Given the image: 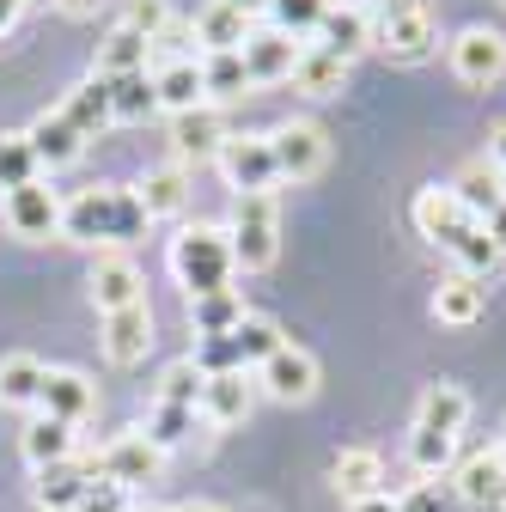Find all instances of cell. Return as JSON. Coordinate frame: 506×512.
I'll return each instance as SVG.
<instances>
[{
  "instance_id": "obj_25",
  "label": "cell",
  "mask_w": 506,
  "mask_h": 512,
  "mask_svg": "<svg viewBox=\"0 0 506 512\" xmlns=\"http://www.w3.org/2000/svg\"><path fill=\"white\" fill-rule=\"evenodd\" d=\"M153 98H159L165 116H183V110L208 104V92H202V55H183V61L153 68Z\"/></svg>"
},
{
  "instance_id": "obj_8",
  "label": "cell",
  "mask_w": 506,
  "mask_h": 512,
  "mask_svg": "<svg viewBox=\"0 0 506 512\" xmlns=\"http://www.w3.org/2000/svg\"><path fill=\"white\" fill-rule=\"evenodd\" d=\"M439 43V25L427 13V0H409V7H391L372 19V49H385L391 61H427Z\"/></svg>"
},
{
  "instance_id": "obj_42",
  "label": "cell",
  "mask_w": 506,
  "mask_h": 512,
  "mask_svg": "<svg viewBox=\"0 0 506 512\" xmlns=\"http://www.w3.org/2000/svg\"><path fill=\"white\" fill-rule=\"evenodd\" d=\"M141 433L159 445V452H171V445H183L189 433H196V409H183V403H153Z\"/></svg>"
},
{
  "instance_id": "obj_36",
  "label": "cell",
  "mask_w": 506,
  "mask_h": 512,
  "mask_svg": "<svg viewBox=\"0 0 506 512\" xmlns=\"http://www.w3.org/2000/svg\"><path fill=\"white\" fill-rule=\"evenodd\" d=\"M86 482H92V464H86V470H80V464L37 470V506H43V512H74L80 494H86Z\"/></svg>"
},
{
  "instance_id": "obj_54",
  "label": "cell",
  "mask_w": 506,
  "mask_h": 512,
  "mask_svg": "<svg viewBox=\"0 0 506 512\" xmlns=\"http://www.w3.org/2000/svg\"><path fill=\"white\" fill-rule=\"evenodd\" d=\"M135 512H171V506H135Z\"/></svg>"
},
{
  "instance_id": "obj_11",
  "label": "cell",
  "mask_w": 506,
  "mask_h": 512,
  "mask_svg": "<svg viewBox=\"0 0 506 512\" xmlns=\"http://www.w3.org/2000/svg\"><path fill=\"white\" fill-rule=\"evenodd\" d=\"M86 293H92L98 317L129 311V305H147V281H141V269H135V256H122V250H98V256H92Z\"/></svg>"
},
{
  "instance_id": "obj_50",
  "label": "cell",
  "mask_w": 506,
  "mask_h": 512,
  "mask_svg": "<svg viewBox=\"0 0 506 512\" xmlns=\"http://www.w3.org/2000/svg\"><path fill=\"white\" fill-rule=\"evenodd\" d=\"M482 226H488V238H494V244H500V250H506V202H500V208H494V214H488V220H482Z\"/></svg>"
},
{
  "instance_id": "obj_9",
  "label": "cell",
  "mask_w": 506,
  "mask_h": 512,
  "mask_svg": "<svg viewBox=\"0 0 506 512\" xmlns=\"http://www.w3.org/2000/svg\"><path fill=\"white\" fill-rule=\"evenodd\" d=\"M269 147H275V171H281V183H311V177L330 165V135H324L318 122H305V116L269 128Z\"/></svg>"
},
{
  "instance_id": "obj_31",
  "label": "cell",
  "mask_w": 506,
  "mask_h": 512,
  "mask_svg": "<svg viewBox=\"0 0 506 512\" xmlns=\"http://www.w3.org/2000/svg\"><path fill=\"white\" fill-rule=\"evenodd\" d=\"M135 196H141L147 220H177L189 208V171L183 165H159V171H147L135 183Z\"/></svg>"
},
{
  "instance_id": "obj_43",
  "label": "cell",
  "mask_w": 506,
  "mask_h": 512,
  "mask_svg": "<svg viewBox=\"0 0 506 512\" xmlns=\"http://www.w3.org/2000/svg\"><path fill=\"white\" fill-rule=\"evenodd\" d=\"M397 512H464V500L452 494L446 476H439V482H415V488L397 500Z\"/></svg>"
},
{
  "instance_id": "obj_14",
  "label": "cell",
  "mask_w": 506,
  "mask_h": 512,
  "mask_svg": "<svg viewBox=\"0 0 506 512\" xmlns=\"http://www.w3.org/2000/svg\"><path fill=\"white\" fill-rule=\"evenodd\" d=\"M92 409H98V384H92L86 372H74V366H49V372H43V397H37V415L80 427V421H92Z\"/></svg>"
},
{
  "instance_id": "obj_38",
  "label": "cell",
  "mask_w": 506,
  "mask_h": 512,
  "mask_svg": "<svg viewBox=\"0 0 506 512\" xmlns=\"http://www.w3.org/2000/svg\"><path fill=\"white\" fill-rule=\"evenodd\" d=\"M202 92H208V104H232V98L250 92V74H244V55L238 49L202 55Z\"/></svg>"
},
{
  "instance_id": "obj_13",
  "label": "cell",
  "mask_w": 506,
  "mask_h": 512,
  "mask_svg": "<svg viewBox=\"0 0 506 512\" xmlns=\"http://www.w3.org/2000/svg\"><path fill=\"white\" fill-rule=\"evenodd\" d=\"M159 464H165V452L135 427V433H116L104 452L92 458V476H110V482H122V488H135V482H153Z\"/></svg>"
},
{
  "instance_id": "obj_5",
  "label": "cell",
  "mask_w": 506,
  "mask_h": 512,
  "mask_svg": "<svg viewBox=\"0 0 506 512\" xmlns=\"http://www.w3.org/2000/svg\"><path fill=\"white\" fill-rule=\"evenodd\" d=\"M250 378H257V397H269V403H311V397H318L324 366H318V354H311V348L281 342Z\"/></svg>"
},
{
  "instance_id": "obj_32",
  "label": "cell",
  "mask_w": 506,
  "mask_h": 512,
  "mask_svg": "<svg viewBox=\"0 0 506 512\" xmlns=\"http://www.w3.org/2000/svg\"><path fill=\"white\" fill-rule=\"evenodd\" d=\"M244 299H238V287H226V293H208V299H189V330H196L202 342H220V336H232L238 324H244Z\"/></svg>"
},
{
  "instance_id": "obj_37",
  "label": "cell",
  "mask_w": 506,
  "mask_h": 512,
  "mask_svg": "<svg viewBox=\"0 0 506 512\" xmlns=\"http://www.w3.org/2000/svg\"><path fill=\"white\" fill-rule=\"evenodd\" d=\"M37 177H43V165L25 141V128H0V196H13V189H25Z\"/></svg>"
},
{
  "instance_id": "obj_41",
  "label": "cell",
  "mask_w": 506,
  "mask_h": 512,
  "mask_svg": "<svg viewBox=\"0 0 506 512\" xmlns=\"http://www.w3.org/2000/svg\"><path fill=\"white\" fill-rule=\"evenodd\" d=\"M202 384H208V372H202L196 354H189V360H171L153 403H183V409H196V403H202Z\"/></svg>"
},
{
  "instance_id": "obj_21",
  "label": "cell",
  "mask_w": 506,
  "mask_h": 512,
  "mask_svg": "<svg viewBox=\"0 0 506 512\" xmlns=\"http://www.w3.org/2000/svg\"><path fill=\"white\" fill-rule=\"evenodd\" d=\"M330 488L354 506L366 494H385V458L372 452V445H342L336 464H330Z\"/></svg>"
},
{
  "instance_id": "obj_47",
  "label": "cell",
  "mask_w": 506,
  "mask_h": 512,
  "mask_svg": "<svg viewBox=\"0 0 506 512\" xmlns=\"http://www.w3.org/2000/svg\"><path fill=\"white\" fill-rule=\"evenodd\" d=\"M488 165L506 177V122H494V135H488Z\"/></svg>"
},
{
  "instance_id": "obj_35",
  "label": "cell",
  "mask_w": 506,
  "mask_h": 512,
  "mask_svg": "<svg viewBox=\"0 0 506 512\" xmlns=\"http://www.w3.org/2000/svg\"><path fill=\"white\" fill-rule=\"evenodd\" d=\"M452 196H458L476 220H488V214L506 202V177H500L488 159H482V165H464V171H458V183H452Z\"/></svg>"
},
{
  "instance_id": "obj_39",
  "label": "cell",
  "mask_w": 506,
  "mask_h": 512,
  "mask_svg": "<svg viewBox=\"0 0 506 512\" xmlns=\"http://www.w3.org/2000/svg\"><path fill=\"white\" fill-rule=\"evenodd\" d=\"M324 13H330V0H275L269 25L287 31L293 43H311V37H318V25H324Z\"/></svg>"
},
{
  "instance_id": "obj_34",
  "label": "cell",
  "mask_w": 506,
  "mask_h": 512,
  "mask_svg": "<svg viewBox=\"0 0 506 512\" xmlns=\"http://www.w3.org/2000/svg\"><path fill=\"white\" fill-rule=\"evenodd\" d=\"M409 470L421 482H439L458 470V439L452 433H427V427H409Z\"/></svg>"
},
{
  "instance_id": "obj_45",
  "label": "cell",
  "mask_w": 506,
  "mask_h": 512,
  "mask_svg": "<svg viewBox=\"0 0 506 512\" xmlns=\"http://www.w3.org/2000/svg\"><path fill=\"white\" fill-rule=\"evenodd\" d=\"M116 25H129V31H141L147 43L171 25V7H165V0H129V7H122V19Z\"/></svg>"
},
{
  "instance_id": "obj_4",
  "label": "cell",
  "mask_w": 506,
  "mask_h": 512,
  "mask_svg": "<svg viewBox=\"0 0 506 512\" xmlns=\"http://www.w3.org/2000/svg\"><path fill=\"white\" fill-rule=\"evenodd\" d=\"M226 244H232L238 275H263V269H275V256H281V214H275V189H269V196H238V202H232Z\"/></svg>"
},
{
  "instance_id": "obj_48",
  "label": "cell",
  "mask_w": 506,
  "mask_h": 512,
  "mask_svg": "<svg viewBox=\"0 0 506 512\" xmlns=\"http://www.w3.org/2000/svg\"><path fill=\"white\" fill-rule=\"evenodd\" d=\"M226 7H238L250 25H257V19H269V7H275V0H226Z\"/></svg>"
},
{
  "instance_id": "obj_22",
  "label": "cell",
  "mask_w": 506,
  "mask_h": 512,
  "mask_svg": "<svg viewBox=\"0 0 506 512\" xmlns=\"http://www.w3.org/2000/svg\"><path fill=\"white\" fill-rule=\"evenodd\" d=\"M318 49H330V55H342V61H354L360 49H372V13L360 7V0H330V13H324V25H318V37H311Z\"/></svg>"
},
{
  "instance_id": "obj_52",
  "label": "cell",
  "mask_w": 506,
  "mask_h": 512,
  "mask_svg": "<svg viewBox=\"0 0 506 512\" xmlns=\"http://www.w3.org/2000/svg\"><path fill=\"white\" fill-rule=\"evenodd\" d=\"M360 7H366V13L378 19V13H391V7H409V0H360Z\"/></svg>"
},
{
  "instance_id": "obj_1",
  "label": "cell",
  "mask_w": 506,
  "mask_h": 512,
  "mask_svg": "<svg viewBox=\"0 0 506 512\" xmlns=\"http://www.w3.org/2000/svg\"><path fill=\"white\" fill-rule=\"evenodd\" d=\"M409 220H415V232H421L427 244L446 250L464 275H476V281H494V275H500L506 250H500V244L488 238V226H482L458 196H452V183H427V189H415Z\"/></svg>"
},
{
  "instance_id": "obj_19",
  "label": "cell",
  "mask_w": 506,
  "mask_h": 512,
  "mask_svg": "<svg viewBox=\"0 0 506 512\" xmlns=\"http://www.w3.org/2000/svg\"><path fill=\"white\" fill-rule=\"evenodd\" d=\"M98 342H104V360H110V366H141V360H147V348H153V311H147V305L110 311Z\"/></svg>"
},
{
  "instance_id": "obj_24",
  "label": "cell",
  "mask_w": 506,
  "mask_h": 512,
  "mask_svg": "<svg viewBox=\"0 0 506 512\" xmlns=\"http://www.w3.org/2000/svg\"><path fill=\"white\" fill-rule=\"evenodd\" d=\"M25 141H31V153H37V165H43V171H68V165H80V153H86V141L74 135L68 122H61V110L31 116Z\"/></svg>"
},
{
  "instance_id": "obj_27",
  "label": "cell",
  "mask_w": 506,
  "mask_h": 512,
  "mask_svg": "<svg viewBox=\"0 0 506 512\" xmlns=\"http://www.w3.org/2000/svg\"><path fill=\"white\" fill-rule=\"evenodd\" d=\"M464 421H470V391L464 384H427L421 391V403H415V427H427V433H464Z\"/></svg>"
},
{
  "instance_id": "obj_3",
  "label": "cell",
  "mask_w": 506,
  "mask_h": 512,
  "mask_svg": "<svg viewBox=\"0 0 506 512\" xmlns=\"http://www.w3.org/2000/svg\"><path fill=\"white\" fill-rule=\"evenodd\" d=\"M171 275L189 299H208V293H226L238 263H232V244H226V226H183L171 238Z\"/></svg>"
},
{
  "instance_id": "obj_44",
  "label": "cell",
  "mask_w": 506,
  "mask_h": 512,
  "mask_svg": "<svg viewBox=\"0 0 506 512\" xmlns=\"http://www.w3.org/2000/svg\"><path fill=\"white\" fill-rule=\"evenodd\" d=\"M74 512H135V494L122 488V482H110V476H92Z\"/></svg>"
},
{
  "instance_id": "obj_17",
  "label": "cell",
  "mask_w": 506,
  "mask_h": 512,
  "mask_svg": "<svg viewBox=\"0 0 506 512\" xmlns=\"http://www.w3.org/2000/svg\"><path fill=\"white\" fill-rule=\"evenodd\" d=\"M250 409H257V378L250 372H208L202 403H196V415L208 427H238Z\"/></svg>"
},
{
  "instance_id": "obj_23",
  "label": "cell",
  "mask_w": 506,
  "mask_h": 512,
  "mask_svg": "<svg viewBox=\"0 0 506 512\" xmlns=\"http://www.w3.org/2000/svg\"><path fill=\"white\" fill-rule=\"evenodd\" d=\"M61 122L74 128L80 141H98L104 128L116 122V110H110V80H98V74H86L68 98H61Z\"/></svg>"
},
{
  "instance_id": "obj_18",
  "label": "cell",
  "mask_w": 506,
  "mask_h": 512,
  "mask_svg": "<svg viewBox=\"0 0 506 512\" xmlns=\"http://www.w3.org/2000/svg\"><path fill=\"white\" fill-rule=\"evenodd\" d=\"M299 49H305V43H293V37H287V31H275V25L250 31V43L238 49V55H244V74H250V86H281V80H293V61H299Z\"/></svg>"
},
{
  "instance_id": "obj_51",
  "label": "cell",
  "mask_w": 506,
  "mask_h": 512,
  "mask_svg": "<svg viewBox=\"0 0 506 512\" xmlns=\"http://www.w3.org/2000/svg\"><path fill=\"white\" fill-rule=\"evenodd\" d=\"M19 13H25V0H0V37L19 25Z\"/></svg>"
},
{
  "instance_id": "obj_16",
  "label": "cell",
  "mask_w": 506,
  "mask_h": 512,
  "mask_svg": "<svg viewBox=\"0 0 506 512\" xmlns=\"http://www.w3.org/2000/svg\"><path fill=\"white\" fill-rule=\"evenodd\" d=\"M220 141H226V122H220L214 104H196V110L171 116V165H183V171L202 165V159L220 153Z\"/></svg>"
},
{
  "instance_id": "obj_49",
  "label": "cell",
  "mask_w": 506,
  "mask_h": 512,
  "mask_svg": "<svg viewBox=\"0 0 506 512\" xmlns=\"http://www.w3.org/2000/svg\"><path fill=\"white\" fill-rule=\"evenodd\" d=\"M348 512H397V500H391V494H366V500H354Z\"/></svg>"
},
{
  "instance_id": "obj_46",
  "label": "cell",
  "mask_w": 506,
  "mask_h": 512,
  "mask_svg": "<svg viewBox=\"0 0 506 512\" xmlns=\"http://www.w3.org/2000/svg\"><path fill=\"white\" fill-rule=\"evenodd\" d=\"M110 7V0H55V13H68V19H98Z\"/></svg>"
},
{
  "instance_id": "obj_28",
  "label": "cell",
  "mask_w": 506,
  "mask_h": 512,
  "mask_svg": "<svg viewBox=\"0 0 506 512\" xmlns=\"http://www.w3.org/2000/svg\"><path fill=\"white\" fill-rule=\"evenodd\" d=\"M147 61H153V43L129 25H110V37L98 43V61H92V74L98 80H122V74H147Z\"/></svg>"
},
{
  "instance_id": "obj_15",
  "label": "cell",
  "mask_w": 506,
  "mask_h": 512,
  "mask_svg": "<svg viewBox=\"0 0 506 512\" xmlns=\"http://www.w3.org/2000/svg\"><path fill=\"white\" fill-rule=\"evenodd\" d=\"M446 482L464 500V512H500V500H506V452H476Z\"/></svg>"
},
{
  "instance_id": "obj_6",
  "label": "cell",
  "mask_w": 506,
  "mask_h": 512,
  "mask_svg": "<svg viewBox=\"0 0 506 512\" xmlns=\"http://www.w3.org/2000/svg\"><path fill=\"white\" fill-rule=\"evenodd\" d=\"M281 342H287V336L269 324V317H257V311H250V317H244V324H238L232 336H220V342H202V354H196V360H202V372H257V366H263V360H269Z\"/></svg>"
},
{
  "instance_id": "obj_40",
  "label": "cell",
  "mask_w": 506,
  "mask_h": 512,
  "mask_svg": "<svg viewBox=\"0 0 506 512\" xmlns=\"http://www.w3.org/2000/svg\"><path fill=\"white\" fill-rule=\"evenodd\" d=\"M110 110H116V122H147L159 110L153 74H122V80H110Z\"/></svg>"
},
{
  "instance_id": "obj_12",
  "label": "cell",
  "mask_w": 506,
  "mask_h": 512,
  "mask_svg": "<svg viewBox=\"0 0 506 512\" xmlns=\"http://www.w3.org/2000/svg\"><path fill=\"white\" fill-rule=\"evenodd\" d=\"M452 74H458L464 86L488 92V86L506 74V37H500L494 25H470V31H458V37H452Z\"/></svg>"
},
{
  "instance_id": "obj_20",
  "label": "cell",
  "mask_w": 506,
  "mask_h": 512,
  "mask_svg": "<svg viewBox=\"0 0 506 512\" xmlns=\"http://www.w3.org/2000/svg\"><path fill=\"white\" fill-rule=\"evenodd\" d=\"M482 305H488V281H476V275L452 269L446 281L433 287V324H446V330H470L476 317H482Z\"/></svg>"
},
{
  "instance_id": "obj_53",
  "label": "cell",
  "mask_w": 506,
  "mask_h": 512,
  "mask_svg": "<svg viewBox=\"0 0 506 512\" xmlns=\"http://www.w3.org/2000/svg\"><path fill=\"white\" fill-rule=\"evenodd\" d=\"M171 512H226V506H214V500H189V506H171Z\"/></svg>"
},
{
  "instance_id": "obj_29",
  "label": "cell",
  "mask_w": 506,
  "mask_h": 512,
  "mask_svg": "<svg viewBox=\"0 0 506 512\" xmlns=\"http://www.w3.org/2000/svg\"><path fill=\"white\" fill-rule=\"evenodd\" d=\"M342 86H348V61L330 55V49H318V43H305L299 61H293V92H305V98H336Z\"/></svg>"
},
{
  "instance_id": "obj_2",
  "label": "cell",
  "mask_w": 506,
  "mask_h": 512,
  "mask_svg": "<svg viewBox=\"0 0 506 512\" xmlns=\"http://www.w3.org/2000/svg\"><path fill=\"white\" fill-rule=\"evenodd\" d=\"M147 208L135 189H116V183H92L80 196H68L61 208V238L68 244H92V250H116V244H135L147 232Z\"/></svg>"
},
{
  "instance_id": "obj_30",
  "label": "cell",
  "mask_w": 506,
  "mask_h": 512,
  "mask_svg": "<svg viewBox=\"0 0 506 512\" xmlns=\"http://www.w3.org/2000/svg\"><path fill=\"white\" fill-rule=\"evenodd\" d=\"M250 25L238 7H226V0H208V7L196 13V43H202V55H226V49H244L250 43Z\"/></svg>"
},
{
  "instance_id": "obj_26",
  "label": "cell",
  "mask_w": 506,
  "mask_h": 512,
  "mask_svg": "<svg viewBox=\"0 0 506 512\" xmlns=\"http://www.w3.org/2000/svg\"><path fill=\"white\" fill-rule=\"evenodd\" d=\"M74 427L68 421H49V415H31L25 421V439H19V452L31 470H55V464H74Z\"/></svg>"
},
{
  "instance_id": "obj_10",
  "label": "cell",
  "mask_w": 506,
  "mask_h": 512,
  "mask_svg": "<svg viewBox=\"0 0 506 512\" xmlns=\"http://www.w3.org/2000/svg\"><path fill=\"white\" fill-rule=\"evenodd\" d=\"M61 202L55 189L37 177V183H25V189H13V196H0V220L13 226V238H25V244H49V238H61Z\"/></svg>"
},
{
  "instance_id": "obj_33",
  "label": "cell",
  "mask_w": 506,
  "mask_h": 512,
  "mask_svg": "<svg viewBox=\"0 0 506 512\" xmlns=\"http://www.w3.org/2000/svg\"><path fill=\"white\" fill-rule=\"evenodd\" d=\"M43 372L49 366L37 354H7V360H0V409H37Z\"/></svg>"
},
{
  "instance_id": "obj_7",
  "label": "cell",
  "mask_w": 506,
  "mask_h": 512,
  "mask_svg": "<svg viewBox=\"0 0 506 512\" xmlns=\"http://www.w3.org/2000/svg\"><path fill=\"white\" fill-rule=\"evenodd\" d=\"M214 165H220L226 189H238V196H269V189L281 183L269 135H226L220 153H214Z\"/></svg>"
}]
</instances>
